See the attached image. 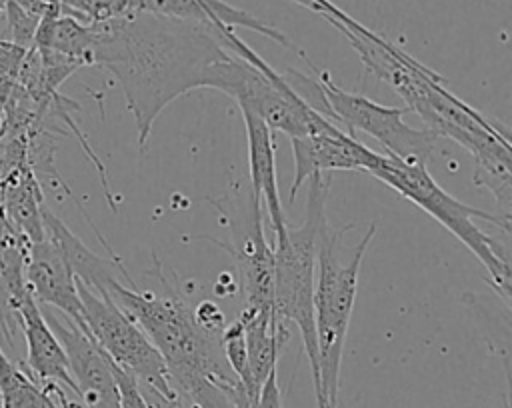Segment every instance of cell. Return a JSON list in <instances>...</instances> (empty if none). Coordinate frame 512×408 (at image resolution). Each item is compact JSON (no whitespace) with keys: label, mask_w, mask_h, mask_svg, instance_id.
I'll return each instance as SVG.
<instances>
[{"label":"cell","mask_w":512,"mask_h":408,"mask_svg":"<svg viewBox=\"0 0 512 408\" xmlns=\"http://www.w3.org/2000/svg\"><path fill=\"white\" fill-rule=\"evenodd\" d=\"M114 374H116L118 392H120V408H152V404L146 400L140 386L130 374L120 370L116 364H114Z\"/></svg>","instance_id":"cell-22"},{"label":"cell","mask_w":512,"mask_h":408,"mask_svg":"<svg viewBox=\"0 0 512 408\" xmlns=\"http://www.w3.org/2000/svg\"><path fill=\"white\" fill-rule=\"evenodd\" d=\"M42 224H44V238H48L58 252L64 256L66 264L70 266L74 278L88 286L90 290L98 294H106L108 286L114 280H132L122 264V260H106L94 254L54 212H50L46 206L42 210ZM134 284V282H128Z\"/></svg>","instance_id":"cell-15"},{"label":"cell","mask_w":512,"mask_h":408,"mask_svg":"<svg viewBox=\"0 0 512 408\" xmlns=\"http://www.w3.org/2000/svg\"><path fill=\"white\" fill-rule=\"evenodd\" d=\"M14 2H18L22 8H26V10H30V12L38 14V16H42L46 6L50 4V0H14Z\"/></svg>","instance_id":"cell-26"},{"label":"cell","mask_w":512,"mask_h":408,"mask_svg":"<svg viewBox=\"0 0 512 408\" xmlns=\"http://www.w3.org/2000/svg\"><path fill=\"white\" fill-rule=\"evenodd\" d=\"M360 56L364 68L388 84L416 112L438 138L446 136L464 146L474 158L472 180L486 190L500 188L512 180V146L508 128L488 120L482 112L460 100L446 80L388 42L370 28L352 30L332 16H324Z\"/></svg>","instance_id":"cell-2"},{"label":"cell","mask_w":512,"mask_h":408,"mask_svg":"<svg viewBox=\"0 0 512 408\" xmlns=\"http://www.w3.org/2000/svg\"><path fill=\"white\" fill-rule=\"evenodd\" d=\"M20 322L26 342V370L40 384H58L76 394L64 348L46 322L32 292H28L20 304Z\"/></svg>","instance_id":"cell-13"},{"label":"cell","mask_w":512,"mask_h":408,"mask_svg":"<svg viewBox=\"0 0 512 408\" xmlns=\"http://www.w3.org/2000/svg\"><path fill=\"white\" fill-rule=\"evenodd\" d=\"M366 174L396 190L452 232L484 266L490 286L506 306L510 304V216L490 214L454 198L432 178L428 164L404 162L378 152Z\"/></svg>","instance_id":"cell-3"},{"label":"cell","mask_w":512,"mask_h":408,"mask_svg":"<svg viewBox=\"0 0 512 408\" xmlns=\"http://www.w3.org/2000/svg\"><path fill=\"white\" fill-rule=\"evenodd\" d=\"M140 390H142V394L146 396V400L152 404V408H180V404H178L174 398L160 396L158 392L148 390V388H140Z\"/></svg>","instance_id":"cell-24"},{"label":"cell","mask_w":512,"mask_h":408,"mask_svg":"<svg viewBox=\"0 0 512 408\" xmlns=\"http://www.w3.org/2000/svg\"><path fill=\"white\" fill-rule=\"evenodd\" d=\"M222 350H224V358H226L230 370L236 374V378L244 386V390L254 406L258 394L252 388L250 368H248V352H246V336H244L242 320L238 316H236V320H232L230 324H224V328H222Z\"/></svg>","instance_id":"cell-18"},{"label":"cell","mask_w":512,"mask_h":408,"mask_svg":"<svg viewBox=\"0 0 512 408\" xmlns=\"http://www.w3.org/2000/svg\"><path fill=\"white\" fill-rule=\"evenodd\" d=\"M6 22H8V32L14 44L22 46V48H30L34 42V34L40 22V16L22 8L18 2L8 0L6 4Z\"/></svg>","instance_id":"cell-21"},{"label":"cell","mask_w":512,"mask_h":408,"mask_svg":"<svg viewBox=\"0 0 512 408\" xmlns=\"http://www.w3.org/2000/svg\"><path fill=\"white\" fill-rule=\"evenodd\" d=\"M0 404L2 408H52V394L20 362L0 346Z\"/></svg>","instance_id":"cell-17"},{"label":"cell","mask_w":512,"mask_h":408,"mask_svg":"<svg viewBox=\"0 0 512 408\" xmlns=\"http://www.w3.org/2000/svg\"><path fill=\"white\" fill-rule=\"evenodd\" d=\"M0 134H2V106H0Z\"/></svg>","instance_id":"cell-28"},{"label":"cell","mask_w":512,"mask_h":408,"mask_svg":"<svg viewBox=\"0 0 512 408\" xmlns=\"http://www.w3.org/2000/svg\"><path fill=\"white\" fill-rule=\"evenodd\" d=\"M6 4H8V0H0V14L6 10Z\"/></svg>","instance_id":"cell-27"},{"label":"cell","mask_w":512,"mask_h":408,"mask_svg":"<svg viewBox=\"0 0 512 408\" xmlns=\"http://www.w3.org/2000/svg\"><path fill=\"white\" fill-rule=\"evenodd\" d=\"M352 228L342 226L332 230L328 218L318 226L316 248V284H314V326L318 346V408H338V384L344 340L356 300L360 266L368 244L376 234V224H370L364 236L350 252L348 262L338 260V244L342 234Z\"/></svg>","instance_id":"cell-5"},{"label":"cell","mask_w":512,"mask_h":408,"mask_svg":"<svg viewBox=\"0 0 512 408\" xmlns=\"http://www.w3.org/2000/svg\"><path fill=\"white\" fill-rule=\"evenodd\" d=\"M26 50L8 38H0V106L6 104L18 82Z\"/></svg>","instance_id":"cell-20"},{"label":"cell","mask_w":512,"mask_h":408,"mask_svg":"<svg viewBox=\"0 0 512 408\" xmlns=\"http://www.w3.org/2000/svg\"><path fill=\"white\" fill-rule=\"evenodd\" d=\"M62 12L84 22H102L144 10V0H60Z\"/></svg>","instance_id":"cell-19"},{"label":"cell","mask_w":512,"mask_h":408,"mask_svg":"<svg viewBox=\"0 0 512 408\" xmlns=\"http://www.w3.org/2000/svg\"><path fill=\"white\" fill-rule=\"evenodd\" d=\"M76 284L84 326L106 356L130 374L140 388L174 398L164 358L142 328L112 298L90 290L78 280Z\"/></svg>","instance_id":"cell-7"},{"label":"cell","mask_w":512,"mask_h":408,"mask_svg":"<svg viewBox=\"0 0 512 408\" xmlns=\"http://www.w3.org/2000/svg\"><path fill=\"white\" fill-rule=\"evenodd\" d=\"M104 296L112 298L150 338L164 358L170 384L188 376H208L226 386H242L224 358L222 330L200 324L194 308L168 284L164 294H156L114 280Z\"/></svg>","instance_id":"cell-4"},{"label":"cell","mask_w":512,"mask_h":408,"mask_svg":"<svg viewBox=\"0 0 512 408\" xmlns=\"http://www.w3.org/2000/svg\"><path fill=\"white\" fill-rule=\"evenodd\" d=\"M312 70L326 98L332 120L342 124L348 134L354 136V130H360L372 136L386 150L384 154L404 162L428 164L436 148L438 136L428 128L416 130L406 124L404 114L408 112V108L378 104L362 94L346 92L336 86L330 80L328 72L320 70L316 64L312 66Z\"/></svg>","instance_id":"cell-9"},{"label":"cell","mask_w":512,"mask_h":408,"mask_svg":"<svg viewBox=\"0 0 512 408\" xmlns=\"http://www.w3.org/2000/svg\"><path fill=\"white\" fill-rule=\"evenodd\" d=\"M48 386V390H50V394H52V408H76L70 400H68V396L64 394V388L62 386H58V384H46Z\"/></svg>","instance_id":"cell-25"},{"label":"cell","mask_w":512,"mask_h":408,"mask_svg":"<svg viewBox=\"0 0 512 408\" xmlns=\"http://www.w3.org/2000/svg\"><path fill=\"white\" fill-rule=\"evenodd\" d=\"M52 332L60 340L70 376L76 384V396L86 408H120V392L114 364L96 340L58 310H42Z\"/></svg>","instance_id":"cell-10"},{"label":"cell","mask_w":512,"mask_h":408,"mask_svg":"<svg viewBox=\"0 0 512 408\" xmlns=\"http://www.w3.org/2000/svg\"><path fill=\"white\" fill-rule=\"evenodd\" d=\"M150 14L170 16L178 20L198 22V24H210L216 28H246L256 34H262L280 46L294 50L304 62H308L306 54L296 48L286 34H282L278 28L268 24L266 20L256 18L254 14L236 8L224 0H144V10Z\"/></svg>","instance_id":"cell-14"},{"label":"cell","mask_w":512,"mask_h":408,"mask_svg":"<svg viewBox=\"0 0 512 408\" xmlns=\"http://www.w3.org/2000/svg\"><path fill=\"white\" fill-rule=\"evenodd\" d=\"M292 154H294V182L290 186L288 202L294 204L298 190L314 174L330 170H354L368 172L374 164V150L366 148L352 134L342 128L330 132H312L304 136H292Z\"/></svg>","instance_id":"cell-11"},{"label":"cell","mask_w":512,"mask_h":408,"mask_svg":"<svg viewBox=\"0 0 512 408\" xmlns=\"http://www.w3.org/2000/svg\"><path fill=\"white\" fill-rule=\"evenodd\" d=\"M224 216L232 244L226 250L236 262L240 290L246 310H274V250L264 232L262 202L252 194L250 184L232 182L230 188L210 200Z\"/></svg>","instance_id":"cell-8"},{"label":"cell","mask_w":512,"mask_h":408,"mask_svg":"<svg viewBox=\"0 0 512 408\" xmlns=\"http://www.w3.org/2000/svg\"><path fill=\"white\" fill-rule=\"evenodd\" d=\"M248 138V176L252 194L266 206L272 232L286 226L276 180V154L272 130L252 112L240 110Z\"/></svg>","instance_id":"cell-16"},{"label":"cell","mask_w":512,"mask_h":408,"mask_svg":"<svg viewBox=\"0 0 512 408\" xmlns=\"http://www.w3.org/2000/svg\"><path fill=\"white\" fill-rule=\"evenodd\" d=\"M328 178L310 176L306 220L300 226H286L274 232V316L280 328L292 322L302 336L304 352L310 362L314 392L318 390V346L314 326V284L318 226L326 218Z\"/></svg>","instance_id":"cell-6"},{"label":"cell","mask_w":512,"mask_h":408,"mask_svg":"<svg viewBox=\"0 0 512 408\" xmlns=\"http://www.w3.org/2000/svg\"><path fill=\"white\" fill-rule=\"evenodd\" d=\"M294 2L312 10V12H316V14H320V16H332V18H336L338 22H342L344 26H348L352 30H364L366 28L364 24L354 20L350 14L340 10L332 0H294Z\"/></svg>","instance_id":"cell-23"},{"label":"cell","mask_w":512,"mask_h":408,"mask_svg":"<svg viewBox=\"0 0 512 408\" xmlns=\"http://www.w3.org/2000/svg\"><path fill=\"white\" fill-rule=\"evenodd\" d=\"M90 26L92 66L106 68L120 84L140 150L160 112L176 98L206 88L214 64L232 50L226 28L150 12Z\"/></svg>","instance_id":"cell-1"},{"label":"cell","mask_w":512,"mask_h":408,"mask_svg":"<svg viewBox=\"0 0 512 408\" xmlns=\"http://www.w3.org/2000/svg\"><path fill=\"white\" fill-rule=\"evenodd\" d=\"M26 282L38 304L58 310L84 332H88L82 320V304L76 278L64 256L48 238L30 244L26 260Z\"/></svg>","instance_id":"cell-12"}]
</instances>
